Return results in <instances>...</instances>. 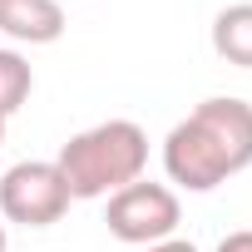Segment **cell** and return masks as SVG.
I'll return each instance as SVG.
<instances>
[{
	"mask_svg": "<svg viewBox=\"0 0 252 252\" xmlns=\"http://www.w3.org/2000/svg\"><path fill=\"white\" fill-rule=\"evenodd\" d=\"M0 35L15 45H55L64 35L60 0H0Z\"/></svg>",
	"mask_w": 252,
	"mask_h": 252,
	"instance_id": "cell-5",
	"label": "cell"
},
{
	"mask_svg": "<svg viewBox=\"0 0 252 252\" xmlns=\"http://www.w3.org/2000/svg\"><path fill=\"white\" fill-rule=\"evenodd\" d=\"M30 89H35V69H30V60L20 55V50H0V114H15L25 99H30Z\"/></svg>",
	"mask_w": 252,
	"mask_h": 252,
	"instance_id": "cell-7",
	"label": "cell"
},
{
	"mask_svg": "<svg viewBox=\"0 0 252 252\" xmlns=\"http://www.w3.org/2000/svg\"><path fill=\"white\" fill-rule=\"evenodd\" d=\"M5 124H10V119H5V114H0V149H5Z\"/></svg>",
	"mask_w": 252,
	"mask_h": 252,
	"instance_id": "cell-11",
	"label": "cell"
},
{
	"mask_svg": "<svg viewBox=\"0 0 252 252\" xmlns=\"http://www.w3.org/2000/svg\"><path fill=\"white\" fill-rule=\"evenodd\" d=\"M213 50H218L227 64L252 69V0L218 10V20H213Z\"/></svg>",
	"mask_w": 252,
	"mask_h": 252,
	"instance_id": "cell-6",
	"label": "cell"
},
{
	"mask_svg": "<svg viewBox=\"0 0 252 252\" xmlns=\"http://www.w3.org/2000/svg\"><path fill=\"white\" fill-rule=\"evenodd\" d=\"M218 252H252V227H237L218 242Z\"/></svg>",
	"mask_w": 252,
	"mask_h": 252,
	"instance_id": "cell-8",
	"label": "cell"
},
{
	"mask_svg": "<svg viewBox=\"0 0 252 252\" xmlns=\"http://www.w3.org/2000/svg\"><path fill=\"white\" fill-rule=\"evenodd\" d=\"M252 168V104L232 94L203 99L163 139V173L188 193H213L218 183Z\"/></svg>",
	"mask_w": 252,
	"mask_h": 252,
	"instance_id": "cell-1",
	"label": "cell"
},
{
	"mask_svg": "<svg viewBox=\"0 0 252 252\" xmlns=\"http://www.w3.org/2000/svg\"><path fill=\"white\" fill-rule=\"evenodd\" d=\"M69 183L55 168V158H25L0 178V218L20 227H50L69 213Z\"/></svg>",
	"mask_w": 252,
	"mask_h": 252,
	"instance_id": "cell-4",
	"label": "cell"
},
{
	"mask_svg": "<svg viewBox=\"0 0 252 252\" xmlns=\"http://www.w3.org/2000/svg\"><path fill=\"white\" fill-rule=\"evenodd\" d=\"M109 232L129 247H154L163 237L178 232L183 222V208H178V193L168 183H154V178H139L129 188L109 193V213H104Z\"/></svg>",
	"mask_w": 252,
	"mask_h": 252,
	"instance_id": "cell-3",
	"label": "cell"
},
{
	"mask_svg": "<svg viewBox=\"0 0 252 252\" xmlns=\"http://www.w3.org/2000/svg\"><path fill=\"white\" fill-rule=\"evenodd\" d=\"M10 247V237H5V218H0V252H5Z\"/></svg>",
	"mask_w": 252,
	"mask_h": 252,
	"instance_id": "cell-10",
	"label": "cell"
},
{
	"mask_svg": "<svg viewBox=\"0 0 252 252\" xmlns=\"http://www.w3.org/2000/svg\"><path fill=\"white\" fill-rule=\"evenodd\" d=\"M55 168L69 183V198L89 203V198H109L119 188H129L144 178L149 168V134L134 119H104L94 129L74 134L60 154Z\"/></svg>",
	"mask_w": 252,
	"mask_h": 252,
	"instance_id": "cell-2",
	"label": "cell"
},
{
	"mask_svg": "<svg viewBox=\"0 0 252 252\" xmlns=\"http://www.w3.org/2000/svg\"><path fill=\"white\" fill-rule=\"evenodd\" d=\"M144 252H198V247L183 242V237H163V242H154V247H144Z\"/></svg>",
	"mask_w": 252,
	"mask_h": 252,
	"instance_id": "cell-9",
	"label": "cell"
}]
</instances>
